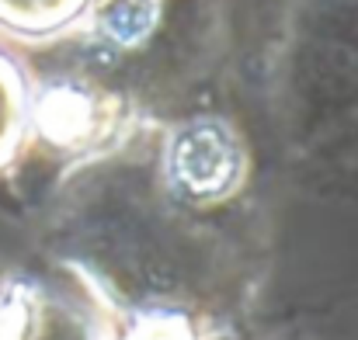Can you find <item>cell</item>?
<instances>
[{
  "label": "cell",
  "instance_id": "5b68a950",
  "mask_svg": "<svg viewBox=\"0 0 358 340\" xmlns=\"http://www.w3.org/2000/svg\"><path fill=\"white\" fill-rule=\"evenodd\" d=\"M31 146V73L0 42V174H7Z\"/></svg>",
  "mask_w": 358,
  "mask_h": 340
},
{
  "label": "cell",
  "instance_id": "7a4b0ae2",
  "mask_svg": "<svg viewBox=\"0 0 358 340\" xmlns=\"http://www.w3.org/2000/svg\"><path fill=\"white\" fill-rule=\"evenodd\" d=\"M157 177L181 209H220L247 188V139L227 114H188L167 125L157 149Z\"/></svg>",
  "mask_w": 358,
  "mask_h": 340
},
{
  "label": "cell",
  "instance_id": "6da1fadb",
  "mask_svg": "<svg viewBox=\"0 0 358 340\" xmlns=\"http://www.w3.org/2000/svg\"><path fill=\"white\" fill-rule=\"evenodd\" d=\"M136 128L139 112L132 98L94 73L56 70L31 77V146L66 167L119 153L132 142Z\"/></svg>",
  "mask_w": 358,
  "mask_h": 340
},
{
  "label": "cell",
  "instance_id": "277c9868",
  "mask_svg": "<svg viewBox=\"0 0 358 340\" xmlns=\"http://www.w3.org/2000/svg\"><path fill=\"white\" fill-rule=\"evenodd\" d=\"M94 0H0V42L49 45L80 31Z\"/></svg>",
  "mask_w": 358,
  "mask_h": 340
},
{
  "label": "cell",
  "instance_id": "3957f363",
  "mask_svg": "<svg viewBox=\"0 0 358 340\" xmlns=\"http://www.w3.org/2000/svg\"><path fill=\"white\" fill-rule=\"evenodd\" d=\"M0 340H115L112 316L94 288L10 278L0 285Z\"/></svg>",
  "mask_w": 358,
  "mask_h": 340
},
{
  "label": "cell",
  "instance_id": "8992f818",
  "mask_svg": "<svg viewBox=\"0 0 358 340\" xmlns=\"http://www.w3.org/2000/svg\"><path fill=\"white\" fill-rule=\"evenodd\" d=\"M164 14V0H94L80 31H87L108 52L139 49Z\"/></svg>",
  "mask_w": 358,
  "mask_h": 340
}]
</instances>
